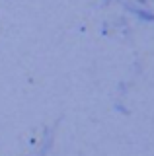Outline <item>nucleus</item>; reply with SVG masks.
<instances>
[{"mask_svg": "<svg viewBox=\"0 0 154 156\" xmlns=\"http://www.w3.org/2000/svg\"><path fill=\"white\" fill-rule=\"evenodd\" d=\"M135 12H137L138 16H142L144 20H154V14H150V12H144V10H135Z\"/></svg>", "mask_w": 154, "mask_h": 156, "instance_id": "obj_1", "label": "nucleus"}]
</instances>
